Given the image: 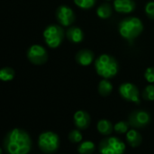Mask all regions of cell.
<instances>
[{"label":"cell","mask_w":154,"mask_h":154,"mask_svg":"<svg viewBox=\"0 0 154 154\" xmlns=\"http://www.w3.org/2000/svg\"><path fill=\"white\" fill-rule=\"evenodd\" d=\"M27 58L34 65H42L46 62L48 53L46 49L40 44H33L27 50Z\"/></svg>","instance_id":"cell-8"},{"label":"cell","mask_w":154,"mask_h":154,"mask_svg":"<svg viewBox=\"0 0 154 154\" xmlns=\"http://www.w3.org/2000/svg\"><path fill=\"white\" fill-rule=\"evenodd\" d=\"M68 40L72 43H79L84 39V32L79 27L71 26L66 32Z\"/></svg>","instance_id":"cell-14"},{"label":"cell","mask_w":154,"mask_h":154,"mask_svg":"<svg viewBox=\"0 0 154 154\" xmlns=\"http://www.w3.org/2000/svg\"><path fill=\"white\" fill-rule=\"evenodd\" d=\"M145 14L149 18L154 20V1H150L146 4Z\"/></svg>","instance_id":"cell-25"},{"label":"cell","mask_w":154,"mask_h":154,"mask_svg":"<svg viewBox=\"0 0 154 154\" xmlns=\"http://www.w3.org/2000/svg\"><path fill=\"white\" fill-rule=\"evenodd\" d=\"M97 131L106 136H109L110 134H112L113 131H114V125H112V123L106 119H101L97 122Z\"/></svg>","instance_id":"cell-16"},{"label":"cell","mask_w":154,"mask_h":154,"mask_svg":"<svg viewBox=\"0 0 154 154\" xmlns=\"http://www.w3.org/2000/svg\"><path fill=\"white\" fill-rule=\"evenodd\" d=\"M112 8L109 4H102L97 9V14L101 19H107L112 15Z\"/></svg>","instance_id":"cell-19"},{"label":"cell","mask_w":154,"mask_h":154,"mask_svg":"<svg viewBox=\"0 0 154 154\" xmlns=\"http://www.w3.org/2000/svg\"><path fill=\"white\" fill-rule=\"evenodd\" d=\"M73 122L77 129L85 130L88 128L90 122H91V118H90L89 114L87 111L79 110L73 116Z\"/></svg>","instance_id":"cell-11"},{"label":"cell","mask_w":154,"mask_h":154,"mask_svg":"<svg viewBox=\"0 0 154 154\" xmlns=\"http://www.w3.org/2000/svg\"><path fill=\"white\" fill-rule=\"evenodd\" d=\"M97 89L99 95H101L102 97H107L112 93L113 85L107 79H104L99 82Z\"/></svg>","instance_id":"cell-17"},{"label":"cell","mask_w":154,"mask_h":154,"mask_svg":"<svg viewBox=\"0 0 154 154\" xmlns=\"http://www.w3.org/2000/svg\"><path fill=\"white\" fill-rule=\"evenodd\" d=\"M97 0H74L75 5L84 10H88V9H91L95 4H96Z\"/></svg>","instance_id":"cell-22"},{"label":"cell","mask_w":154,"mask_h":154,"mask_svg":"<svg viewBox=\"0 0 154 154\" xmlns=\"http://www.w3.org/2000/svg\"><path fill=\"white\" fill-rule=\"evenodd\" d=\"M143 30V24L141 19L131 16L123 19L118 25V32L120 35L127 40L129 42H133Z\"/></svg>","instance_id":"cell-2"},{"label":"cell","mask_w":154,"mask_h":154,"mask_svg":"<svg viewBox=\"0 0 154 154\" xmlns=\"http://www.w3.org/2000/svg\"><path fill=\"white\" fill-rule=\"evenodd\" d=\"M98 150L101 154H124L125 152V144L117 137L108 136L101 141Z\"/></svg>","instance_id":"cell-5"},{"label":"cell","mask_w":154,"mask_h":154,"mask_svg":"<svg viewBox=\"0 0 154 154\" xmlns=\"http://www.w3.org/2000/svg\"><path fill=\"white\" fill-rule=\"evenodd\" d=\"M144 78L149 83H154V67L146 69L144 72Z\"/></svg>","instance_id":"cell-26"},{"label":"cell","mask_w":154,"mask_h":154,"mask_svg":"<svg viewBox=\"0 0 154 154\" xmlns=\"http://www.w3.org/2000/svg\"><path fill=\"white\" fill-rule=\"evenodd\" d=\"M15 76V72L12 68L5 67L0 70V79L2 81H11L14 79Z\"/></svg>","instance_id":"cell-20"},{"label":"cell","mask_w":154,"mask_h":154,"mask_svg":"<svg viewBox=\"0 0 154 154\" xmlns=\"http://www.w3.org/2000/svg\"><path fill=\"white\" fill-rule=\"evenodd\" d=\"M126 141L131 147L135 148V147H138L142 143L143 137L136 129L133 128V129H130L126 133Z\"/></svg>","instance_id":"cell-15"},{"label":"cell","mask_w":154,"mask_h":154,"mask_svg":"<svg viewBox=\"0 0 154 154\" xmlns=\"http://www.w3.org/2000/svg\"><path fill=\"white\" fill-rule=\"evenodd\" d=\"M107 1H110V0H107Z\"/></svg>","instance_id":"cell-27"},{"label":"cell","mask_w":154,"mask_h":154,"mask_svg":"<svg viewBox=\"0 0 154 154\" xmlns=\"http://www.w3.org/2000/svg\"><path fill=\"white\" fill-rule=\"evenodd\" d=\"M114 8L120 14H130L135 9L134 0H114Z\"/></svg>","instance_id":"cell-12"},{"label":"cell","mask_w":154,"mask_h":154,"mask_svg":"<svg viewBox=\"0 0 154 154\" xmlns=\"http://www.w3.org/2000/svg\"><path fill=\"white\" fill-rule=\"evenodd\" d=\"M119 94L120 96L126 101L133 102L135 104H140V92L138 88L129 82L123 83L119 87Z\"/></svg>","instance_id":"cell-9"},{"label":"cell","mask_w":154,"mask_h":154,"mask_svg":"<svg viewBox=\"0 0 154 154\" xmlns=\"http://www.w3.org/2000/svg\"><path fill=\"white\" fill-rule=\"evenodd\" d=\"M95 54L88 49H83L76 54V61L81 66H89L94 61Z\"/></svg>","instance_id":"cell-13"},{"label":"cell","mask_w":154,"mask_h":154,"mask_svg":"<svg viewBox=\"0 0 154 154\" xmlns=\"http://www.w3.org/2000/svg\"><path fill=\"white\" fill-rule=\"evenodd\" d=\"M56 19L62 26H70L75 22V14L68 5H60L56 10Z\"/></svg>","instance_id":"cell-10"},{"label":"cell","mask_w":154,"mask_h":154,"mask_svg":"<svg viewBox=\"0 0 154 154\" xmlns=\"http://www.w3.org/2000/svg\"><path fill=\"white\" fill-rule=\"evenodd\" d=\"M32 145L29 134L20 128L9 131L4 139V149L7 154H28Z\"/></svg>","instance_id":"cell-1"},{"label":"cell","mask_w":154,"mask_h":154,"mask_svg":"<svg viewBox=\"0 0 154 154\" xmlns=\"http://www.w3.org/2000/svg\"><path fill=\"white\" fill-rule=\"evenodd\" d=\"M96 151V145L91 141L81 142L78 146V152L79 154H93Z\"/></svg>","instance_id":"cell-18"},{"label":"cell","mask_w":154,"mask_h":154,"mask_svg":"<svg viewBox=\"0 0 154 154\" xmlns=\"http://www.w3.org/2000/svg\"><path fill=\"white\" fill-rule=\"evenodd\" d=\"M38 146L43 153H54L60 147V137L54 132H43L38 138Z\"/></svg>","instance_id":"cell-4"},{"label":"cell","mask_w":154,"mask_h":154,"mask_svg":"<svg viewBox=\"0 0 154 154\" xmlns=\"http://www.w3.org/2000/svg\"><path fill=\"white\" fill-rule=\"evenodd\" d=\"M43 39L50 48H58L64 39V30L60 25L51 24L44 30Z\"/></svg>","instance_id":"cell-6"},{"label":"cell","mask_w":154,"mask_h":154,"mask_svg":"<svg viewBox=\"0 0 154 154\" xmlns=\"http://www.w3.org/2000/svg\"><path fill=\"white\" fill-rule=\"evenodd\" d=\"M143 99L147 101H154V86L148 85L143 91L142 94Z\"/></svg>","instance_id":"cell-24"},{"label":"cell","mask_w":154,"mask_h":154,"mask_svg":"<svg viewBox=\"0 0 154 154\" xmlns=\"http://www.w3.org/2000/svg\"><path fill=\"white\" fill-rule=\"evenodd\" d=\"M95 69L100 77L109 79L116 76L119 70V65L113 56L102 54L95 60Z\"/></svg>","instance_id":"cell-3"},{"label":"cell","mask_w":154,"mask_h":154,"mask_svg":"<svg viewBox=\"0 0 154 154\" xmlns=\"http://www.w3.org/2000/svg\"><path fill=\"white\" fill-rule=\"evenodd\" d=\"M83 136L79 129H74L69 134V140L73 143H80L82 142Z\"/></svg>","instance_id":"cell-23"},{"label":"cell","mask_w":154,"mask_h":154,"mask_svg":"<svg viewBox=\"0 0 154 154\" xmlns=\"http://www.w3.org/2000/svg\"><path fill=\"white\" fill-rule=\"evenodd\" d=\"M114 130L116 133L118 134H126L130 130V124L129 122H125V121H119L114 125Z\"/></svg>","instance_id":"cell-21"},{"label":"cell","mask_w":154,"mask_h":154,"mask_svg":"<svg viewBox=\"0 0 154 154\" xmlns=\"http://www.w3.org/2000/svg\"><path fill=\"white\" fill-rule=\"evenodd\" d=\"M152 121L151 115L144 110H134L128 117V122L130 125L134 129L144 128L150 125Z\"/></svg>","instance_id":"cell-7"}]
</instances>
